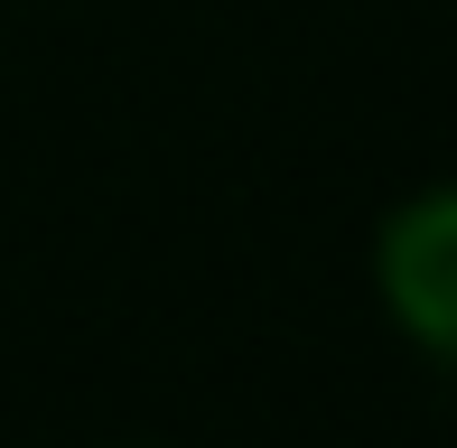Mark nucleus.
I'll use <instances>...</instances> for the list:
<instances>
[{
    "instance_id": "f257e3e1",
    "label": "nucleus",
    "mask_w": 457,
    "mask_h": 448,
    "mask_svg": "<svg viewBox=\"0 0 457 448\" xmlns=\"http://www.w3.org/2000/svg\"><path fill=\"white\" fill-rule=\"evenodd\" d=\"M373 299L429 374L457 364V196L448 187L402 196L373 224Z\"/></svg>"
}]
</instances>
